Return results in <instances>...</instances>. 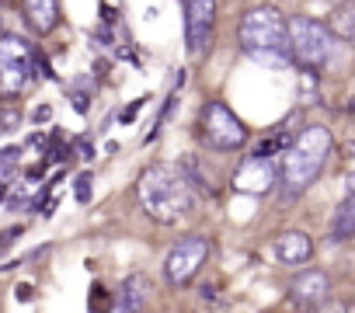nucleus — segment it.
<instances>
[{
    "mask_svg": "<svg viewBox=\"0 0 355 313\" xmlns=\"http://www.w3.org/2000/svg\"><path fill=\"white\" fill-rule=\"evenodd\" d=\"M202 136H206V143L213 150H241L248 143L244 122L223 101H209L202 108Z\"/></svg>",
    "mask_w": 355,
    "mask_h": 313,
    "instance_id": "nucleus-6",
    "label": "nucleus"
},
{
    "mask_svg": "<svg viewBox=\"0 0 355 313\" xmlns=\"http://www.w3.org/2000/svg\"><path fill=\"white\" fill-rule=\"evenodd\" d=\"M35 73V63H32V49L18 39V35H4L0 39V94H21L28 87Z\"/></svg>",
    "mask_w": 355,
    "mask_h": 313,
    "instance_id": "nucleus-5",
    "label": "nucleus"
},
{
    "mask_svg": "<svg viewBox=\"0 0 355 313\" xmlns=\"http://www.w3.org/2000/svg\"><path fill=\"white\" fill-rule=\"evenodd\" d=\"M313 313H352V306H348V303H338V299H327V303L317 306Z\"/></svg>",
    "mask_w": 355,
    "mask_h": 313,
    "instance_id": "nucleus-16",
    "label": "nucleus"
},
{
    "mask_svg": "<svg viewBox=\"0 0 355 313\" xmlns=\"http://www.w3.org/2000/svg\"><path fill=\"white\" fill-rule=\"evenodd\" d=\"M206 258H209V240H206V237H185V240H178V244L167 251V258H164V275H167V282L189 285V282L196 278V271L206 265Z\"/></svg>",
    "mask_w": 355,
    "mask_h": 313,
    "instance_id": "nucleus-7",
    "label": "nucleus"
},
{
    "mask_svg": "<svg viewBox=\"0 0 355 313\" xmlns=\"http://www.w3.org/2000/svg\"><path fill=\"white\" fill-rule=\"evenodd\" d=\"M331 237L334 240H352L355 237V195L352 192L338 202V209L331 216Z\"/></svg>",
    "mask_w": 355,
    "mask_h": 313,
    "instance_id": "nucleus-13",
    "label": "nucleus"
},
{
    "mask_svg": "<svg viewBox=\"0 0 355 313\" xmlns=\"http://www.w3.org/2000/svg\"><path fill=\"white\" fill-rule=\"evenodd\" d=\"M25 21L35 35H49L60 25V4L53 0H28L25 4Z\"/></svg>",
    "mask_w": 355,
    "mask_h": 313,
    "instance_id": "nucleus-12",
    "label": "nucleus"
},
{
    "mask_svg": "<svg viewBox=\"0 0 355 313\" xmlns=\"http://www.w3.org/2000/svg\"><path fill=\"white\" fill-rule=\"evenodd\" d=\"M139 206L157 223H174L196 206V185L182 164H153L139 175Z\"/></svg>",
    "mask_w": 355,
    "mask_h": 313,
    "instance_id": "nucleus-1",
    "label": "nucleus"
},
{
    "mask_svg": "<svg viewBox=\"0 0 355 313\" xmlns=\"http://www.w3.org/2000/svg\"><path fill=\"white\" fill-rule=\"evenodd\" d=\"M275 258L282 265H303L313 258V240L303 230H286L275 237Z\"/></svg>",
    "mask_w": 355,
    "mask_h": 313,
    "instance_id": "nucleus-11",
    "label": "nucleus"
},
{
    "mask_svg": "<svg viewBox=\"0 0 355 313\" xmlns=\"http://www.w3.org/2000/svg\"><path fill=\"white\" fill-rule=\"evenodd\" d=\"M91 199V175H80L77 178V202H87Z\"/></svg>",
    "mask_w": 355,
    "mask_h": 313,
    "instance_id": "nucleus-17",
    "label": "nucleus"
},
{
    "mask_svg": "<svg viewBox=\"0 0 355 313\" xmlns=\"http://www.w3.org/2000/svg\"><path fill=\"white\" fill-rule=\"evenodd\" d=\"M275 178H279V171L268 156H248L234 175V188L248 192V195H268L275 188Z\"/></svg>",
    "mask_w": 355,
    "mask_h": 313,
    "instance_id": "nucleus-10",
    "label": "nucleus"
},
{
    "mask_svg": "<svg viewBox=\"0 0 355 313\" xmlns=\"http://www.w3.org/2000/svg\"><path fill=\"white\" fill-rule=\"evenodd\" d=\"M286 35H289V53L300 66L306 70H320L327 60H331V49H334V35L327 32L324 21L317 18H306V15H293L286 21Z\"/></svg>",
    "mask_w": 355,
    "mask_h": 313,
    "instance_id": "nucleus-4",
    "label": "nucleus"
},
{
    "mask_svg": "<svg viewBox=\"0 0 355 313\" xmlns=\"http://www.w3.org/2000/svg\"><path fill=\"white\" fill-rule=\"evenodd\" d=\"M237 42L241 49L261 63V66H289V35H286V18L275 8H251L241 15L237 25Z\"/></svg>",
    "mask_w": 355,
    "mask_h": 313,
    "instance_id": "nucleus-2",
    "label": "nucleus"
},
{
    "mask_svg": "<svg viewBox=\"0 0 355 313\" xmlns=\"http://www.w3.org/2000/svg\"><path fill=\"white\" fill-rule=\"evenodd\" d=\"M150 292H153V289H150V282H146L143 275L125 278V299H122V310H125V313H139Z\"/></svg>",
    "mask_w": 355,
    "mask_h": 313,
    "instance_id": "nucleus-14",
    "label": "nucleus"
},
{
    "mask_svg": "<svg viewBox=\"0 0 355 313\" xmlns=\"http://www.w3.org/2000/svg\"><path fill=\"white\" fill-rule=\"evenodd\" d=\"M0 39H4V18H0Z\"/></svg>",
    "mask_w": 355,
    "mask_h": 313,
    "instance_id": "nucleus-18",
    "label": "nucleus"
},
{
    "mask_svg": "<svg viewBox=\"0 0 355 313\" xmlns=\"http://www.w3.org/2000/svg\"><path fill=\"white\" fill-rule=\"evenodd\" d=\"M289 296H293V303L303 306V310L324 306V303L331 299V278H327V271H320V268H303V271L289 282Z\"/></svg>",
    "mask_w": 355,
    "mask_h": 313,
    "instance_id": "nucleus-9",
    "label": "nucleus"
},
{
    "mask_svg": "<svg viewBox=\"0 0 355 313\" xmlns=\"http://www.w3.org/2000/svg\"><path fill=\"white\" fill-rule=\"evenodd\" d=\"M216 28V4L213 0H189L185 4V49L192 60H206Z\"/></svg>",
    "mask_w": 355,
    "mask_h": 313,
    "instance_id": "nucleus-8",
    "label": "nucleus"
},
{
    "mask_svg": "<svg viewBox=\"0 0 355 313\" xmlns=\"http://www.w3.org/2000/svg\"><path fill=\"white\" fill-rule=\"evenodd\" d=\"M327 32L338 35V39H345L348 46H355V8H338L331 15V28Z\"/></svg>",
    "mask_w": 355,
    "mask_h": 313,
    "instance_id": "nucleus-15",
    "label": "nucleus"
},
{
    "mask_svg": "<svg viewBox=\"0 0 355 313\" xmlns=\"http://www.w3.org/2000/svg\"><path fill=\"white\" fill-rule=\"evenodd\" d=\"M327 156H331V132L324 125L300 129V136L286 146L282 164H279V181H282L286 195L306 192L317 181V175L324 171Z\"/></svg>",
    "mask_w": 355,
    "mask_h": 313,
    "instance_id": "nucleus-3",
    "label": "nucleus"
}]
</instances>
